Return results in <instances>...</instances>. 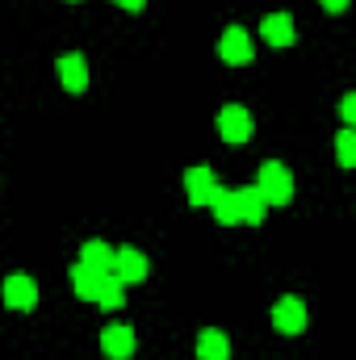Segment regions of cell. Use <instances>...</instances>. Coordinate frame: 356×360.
I'll return each mask as SVG.
<instances>
[{"mask_svg":"<svg viewBox=\"0 0 356 360\" xmlns=\"http://www.w3.org/2000/svg\"><path fill=\"white\" fill-rule=\"evenodd\" d=\"M256 193L265 197V205H289V197H293V176H289V168H285V164H276V160L260 164Z\"/></svg>","mask_w":356,"mask_h":360,"instance_id":"1","label":"cell"},{"mask_svg":"<svg viewBox=\"0 0 356 360\" xmlns=\"http://www.w3.org/2000/svg\"><path fill=\"white\" fill-rule=\"evenodd\" d=\"M218 134L227 143H248L252 139V113L243 105H222L218 109Z\"/></svg>","mask_w":356,"mask_h":360,"instance_id":"2","label":"cell"},{"mask_svg":"<svg viewBox=\"0 0 356 360\" xmlns=\"http://www.w3.org/2000/svg\"><path fill=\"white\" fill-rule=\"evenodd\" d=\"M4 306L8 310H34L38 306V285H34V276H25V272H13L8 281H4Z\"/></svg>","mask_w":356,"mask_h":360,"instance_id":"3","label":"cell"},{"mask_svg":"<svg viewBox=\"0 0 356 360\" xmlns=\"http://www.w3.org/2000/svg\"><path fill=\"white\" fill-rule=\"evenodd\" d=\"M272 327H276L281 335L306 331V302H302V297H281V302L272 306Z\"/></svg>","mask_w":356,"mask_h":360,"instance_id":"4","label":"cell"},{"mask_svg":"<svg viewBox=\"0 0 356 360\" xmlns=\"http://www.w3.org/2000/svg\"><path fill=\"white\" fill-rule=\"evenodd\" d=\"M218 55H222V63H248L252 59V38H248V30L243 25H231V30H222V38H218Z\"/></svg>","mask_w":356,"mask_h":360,"instance_id":"5","label":"cell"},{"mask_svg":"<svg viewBox=\"0 0 356 360\" xmlns=\"http://www.w3.org/2000/svg\"><path fill=\"white\" fill-rule=\"evenodd\" d=\"M109 272H113L122 285H139V281L147 276V256H143V252H134V248H122V252H113Z\"/></svg>","mask_w":356,"mask_h":360,"instance_id":"6","label":"cell"},{"mask_svg":"<svg viewBox=\"0 0 356 360\" xmlns=\"http://www.w3.org/2000/svg\"><path fill=\"white\" fill-rule=\"evenodd\" d=\"M101 352L109 360H130L134 356V331H130L126 323L105 327V331H101Z\"/></svg>","mask_w":356,"mask_h":360,"instance_id":"7","label":"cell"},{"mask_svg":"<svg viewBox=\"0 0 356 360\" xmlns=\"http://www.w3.org/2000/svg\"><path fill=\"white\" fill-rule=\"evenodd\" d=\"M184 188H189V201H193V205H210V197H214L218 180H214V172H210L205 164H197V168H189V172H184Z\"/></svg>","mask_w":356,"mask_h":360,"instance_id":"8","label":"cell"},{"mask_svg":"<svg viewBox=\"0 0 356 360\" xmlns=\"http://www.w3.org/2000/svg\"><path fill=\"white\" fill-rule=\"evenodd\" d=\"M235 210H239V222H252V226H260L268 214V205H265V197L256 193V184L235 188Z\"/></svg>","mask_w":356,"mask_h":360,"instance_id":"9","label":"cell"},{"mask_svg":"<svg viewBox=\"0 0 356 360\" xmlns=\"http://www.w3.org/2000/svg\"><path fill=\"white\" fill-rule=\"evenodd\" d=\"M59 80H63L68 92L89 89V63H84V55H63V59H59Z\"/></svg>","mask_w":356,"mask_h":360,"instance_id":"10","label":"cell"},{"mask_svg":"<svg viewBox=\"0 0 356 360\" xmlns=\"http://www.w3.org/2000/svg\"><path fill=\"white\" fill-rule=\"evenodd\" d=\"M260 38H265L268 46H289V42H293V21H289V13H268L265 21H260Z\"/></svg>","mask_w":356,"mask_h":360,"instance_id":"11","label":"cell"},{"mask_svg":"<svg viewBox=\"0 0 356 360\" xmlns=\"http://www.w3.org/2000/svg\"><path fill=\"white\" fill-rule=\"evenodd\" d=\"M197 356L201 360H231V340L218 331V327H205L197 335Z\"/></svg>","mask_w":356,"mask_h":360,"instance_id":"12","label":"cell"},{"mask_svg":"<svg viewBox=\"0 0 356 360\" xmlns=\"http://www.w3.org/2000/svg\"><path fill=\"white\" fill-rule=\"evenodd\" d=\"M109 272H96L89 264H76L72 269V289H76V297H84V302H96V293H101V281H105Z\"/></svg>","mask_w":356,"mask_h":360,"instance_id":"13","label":"cell"},{"mask_svg":"<svg viewBox=\"0 0 356 360\" xmlns=\"http://www.w3.org/2000/svg\"><path fill=\"white\" fill-rule=\"evenodd\" d=\"M210 210H214V218H218L222 226H235V222H239V210H235V193H227L222 184L214 188V197H210Z\"/></svg>","mask_w":356,"mask_h":360,"instance_id":"14","label":"cell"},{"mask_svg":"<svg viewBox=\"0 0 356 360\" xmlns=\"http://www.w3.org/2000/svg\"><path fill=\"white\" fill-rule=\"evenodd\" d=\"M80 264H89V269H96V272H109V264H113V248L101 243V239H92V243L80 248Z\"/></svg>","mask_w":356,"mask_h":360,"instance_id":"15","label":"cell"},{"mask_svg":"<svg viewBox=\"0 0 356 360\" xmlns=\"http://www.w3.org/2000/svg\"><path fill=\"white\" fill-rule=\"evenodd\" d=\"M122 302H126V285L109 272L105 281H101V293H96V306H105V310H122Z\"/></svg>","mask_w":356,"mask_h":360,"instance_id":"16","label":"cell"},{"mask_svg":"<svg viewBox=\"0 0 356 360\" xmlns=\"http://www.w3.org/2000/svg\"><path fill=\"white\" fill-rule=\"evenodd\" d=\"M336 160H340V168H352V164H356V134H352V126L336 139Z\"/></svg>","mask_w":356,"mask_h":360,"instance_id":"17","label":"cell"},{"mask_svg":"<svg viewBox=\"0 0 356 360\" xmlns=\"http://www.w3.org/2000/svg\"><path fill=\"white\" fill-rule=\"evenodd\" d=\"M340 117H344L348 126H352V122H356V96H352V92H348V96L340 101Z\"/></svg>","mask_w":356,"mask_h":360,"instance_id":"18","label":"cell"},{"mask_svg":"<svg viewBox=\"0 0 356 360\" xmlns=\"http://www.w3.org/2000/svg\"><path fill=\"white\" fill-rule=\"evenodd\" d=\"M319 4H323L327 13H344V8H348V0H319Z\"/></svg>","mask_w":356,"mask_h":360,"instance_id":"19","label":"cell"},{"mask_svg":"<svg viewBox=\"0 0 356 360\" xmlns=\"http://www.w3.org/2000/svg\"><path fill=\"white\" fill-rule=\"evenodd\" d=\"M113 4H122V8H126V13H139V8H143V4H147V0H113Z\"/></svg>","mask_w":356,"mask_h":360,"instance_id":"20","label":"cell"}]
</instances>
